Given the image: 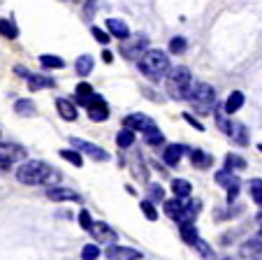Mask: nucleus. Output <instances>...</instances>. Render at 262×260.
Listing matches in <instances>:
<instances>
[{
	"label": "nucleus",
	"instance_id": "obj_3",
	"mask_svg": "<svg viewBox=\"0 0 262 260\" xmlns=\"http://www.w3.org/2000/svg\"><path fill=\"white\" fill-rule=\"evenodd\" d=\"M190 86H193V74L188 68L179 65V68H172L167 72V93L174 100H188Z\"/></svg>",
	"mask_w": 262,
	"mask_h": 260
},
{
	"label": "nucleus",
	"instance_id": "obj_26",
	"mask_svg": "<svg viewBox=\"0 0 262 260\" xmlns=\"http://www.w3.org/2000/svg\"><path fill=\"white\" fill-rule=\"evenodd\" d=\"M172 193L177 197H190L193 186H190V182H186V179H174L172 182Z\"/></svg>",
	"mask_w": 262,
	"mask_h": 260
},
{
	"label": "nucleus",
	"instance_id": "obj_11",
	"mask_svg": "<svg viewBox=\"0 0 262 260\" xmlns=\"http://www.w3.org/2000/svg\"><path fill=\"white\" fill-rule=\"evenodd\" d=\"M107 260H142V253L135 249H128V246H119L112 244L107 251H104Z\"/></svg>",
	"mask_w": 262,
	"mask_h": 260
},
{
	"label": "nucleus",
	"instance_id": "obj_24",
	"mask_svg": "<svg viewBox=\"0 0 262 260\" xmlns=\"http://www.w3.org/2000/svg\"><path fill=\"white\" fill-rule=\"evenodd\" d=\"M213 118H216V126L221 128V133H225V135H232V130H234V123L230 121L228 116H225V109H218V112H213Z\"/></svg>",
	"mask_w": 262,
	"mask_h": 260
},
{
	"label": "nucleus",
	"instance_id": "obj_40",
	"mask_svg": "<svg viewBox=\"0 0 262 260\" xmlns=\"http://www.w3.org/2000/svg\"><path fill=\"white\" fill-rule=\"evenodd\" d=\"M163 197H165V191L160 184H151V186H148V200L158 202V200H163Z\"/></svg>",
	"mask_w": 262,
	"mask_h": 260
},
{
	"label": "nucleus",
	"instance_id": "obj_16",
	"mask_svg": "<svg viewBox=\"0 0 262 260\" xmlns=\"http://www.w3.org/2000/svg\"><path fill=\"white\" fill-rule=\"evenodd\" d=\"M188 151L186 147H181V144H169L167 149H165V153H163V161H165V165H169V167H177L179 165V161H181V156Z\"/></svg>",
	"mask_w": 262,
	"mask_h": 260
},
{
	"label": "nucleus",
	"instance_id": "obj_33",
	"mask_svg": "<svg viewBox=\"0 0 262 260\" xmlns=\"http://www.w3.org/2000/svg\"><path fill=\"white\" fill-rule=\"evenodd\" d=\"M248 191H251L253 202L262 207V179H251L248 182Z\"/></svg>",
	"mask_w": 262,
	"mask_h": 260
},
{
	"label": "nucleus",
	"instance_id": "obj_18",
	"mask_svg": "<svg viewBox=\"0 0 262 260\" xmlns=\"http://www.w3.org/2000/svg\"><path fill=\"white\" fill-rule=\"evenodd\" d=\"M244 103H246V98H244L242 91H232V93L228 95V100L223 103V109H225V114H234L244 107Z\"/></svg>",
	"mask_w": 262,
	"mask_h": 260
},
{
	"label": "nucleus",
	"instance_id": "obj_29",
	"mask_svg": "<svg viewBox=\"0 0 262 260\" xmlns=\"http://www.w3.org/2000/svg\"><path fill=\"white\" fill-rule=\"evenodd\" d=\"M40 63H42V68H49V70L65 68V61L60 58V56H54V54H42L40 56Z\"/></svg>",
	"mask_w": 262,
	"mask_h": 260
},
{
	"label": "nucleus",
	"instance_id": "obj_46",
	"mask_svg": "<svg viewBox=\"0 0 262 260\" xmlns=\"http://www.w3.org/2000/svg\"><path fill=\"white\" fill-rule=\"evenodd\" d=\"M251 260H262V251H260V253H255V255H253Z\"/></svg>",
	"mask_w": 262,
	"mask_h": 260
},
{
	"label": "nucleus",
	"instance_id": "obj_4",
	"mask_svg": "<svg viewBox=\"0 0 262 260\" xmlns=\"http://www.w3.org/2000/svg\"><path fill=\"white\" fill-rule=\"evenodd\" d=\"M188 100L198 107L200 114H209V109L216 103V91H213V86H209V84H204V82H193Z\"/></svg>",
	"mask_w": 262,
	"mask_h": 260
},
{
	"label": "nucleus",
	"instance_id": "obj_37",
	"mask_svg": "<svg viewBox=\"0 0 262 260\" xmlns=\"http://www.w3.org/2000/svg\"><path fill=\"white\" fill-rule=\"evenodd\" d=\"M100 258V246L98 244H86L81 249V260H98Z\"/></svg>",
	"mask_w": 262,
	"mask_h": 260
},
{
	"label": "nucleus",
	"instance_id": "obj_17",
	"mask_svg": "<svg viewBox=\"0 0 262 260\" xmlns=\"http://www.w3.org/2000/svg\"><path fill=\"white\" fill-rule=\"evenodd\" d=\"M107 30H109V35L116 39L130 37V28L125 26V21H121V19H107Z\"/></svg>",
	"mask_w": 262,
	"mask_h": 260
},
{
	"label": "nucleus",
	"instance_id": "obj_31",
	"mask_svg": "<svg viewBox=\"0 0 262 260\" xmlns=\"http://www.w3.org/2000/svg\"><path fill=\"white\" fill-rule=\"evenodd\" d=\"M60 158H65L68 163H72L74 167H81V165H84V158H81L79 149H63V151H60Z\"/></svg>",
	"mask_w": 262,
	"mask_h": 260
},
{
	"label": "nucleus",
	"instance_id": "obj_34",
	"mask_svg": "<svg viewBox=\"0 0 262 260\" xmlns=\"http://www.w3.org/2000/svg\"><path fill=\"white\" fill-rule=\"evenodd\" d=\"M230 137H232L237 144H248V130H246V126H242V123H234V130H232V135H230Z\"/></svg>",
	"mask_w": 262,
	"mask_h": 260
},
{
	"label": "nucleus",
	"instance_id": "obj_13",
	"mask_svg": "<svg viewBox=\"0 0 262 260\" xmlns=\"http://www.w3.org/2000/svg\"><path fill=\"white\" fill-rule=\"evenodd\" d=\"M47 197L49 200H54V202H81V197H79V193H74V191H70V188H63V186H54V188H49L47 191Z\"/></svg>",
	"mask_w": 262,
	"mask_h": 260
},
{
	"label": "nucleus",
	"instance_id": "obj_48",
	"mask_svg": "<svg viewBox=\"0 0 262 260\" xmlns=\"http://www.w3.org/2000/svg\"><path fill=\"white\" fill-rule=\"evenodd\" d=\"M257 149H260V151H262V144H257Z\"/></svg>",
	"mask_w": 262,
	"mask_h": 260
},
{
	"label": "nucleus",
	"instance_id": "obj_42",
	"mask_svg": "<svg viewBox=\"0 0 262 260\" xmlns=\"http://www.w3.org/2000/svg\"><path fill=\"white\" fill-rule=\"evenodd\" d=\"M91 33H93V37L98 39L100 45H109V35L104 33V30H100L98 26H93V28H91Z\"/></svg>",
	"mask_w": 262,
	"mask_h": 260
},
{
	"label": "nucleus",
	"instance_id": "obj_49",
	"mask_svg": "<svg viewBox=\"0 0 262 260\" xmlns=\"http://www.w3.org/2000/svg\"><path fill=\"white\" fill-rule=\"evenodd\" d=\"M260 237H262V228H260Z\"/></svg>",
	"mask_w": 262,
	"mask_h": 260
},
{
	"label": "nucleus",
	"instance_id": "obj_15",
	"mask_svg": "<svg viewBox=\"0 0 262 260\" xmlns=\"http://www.w3.org/2000/svg\"><path fill=\"white\" fill-rule=\"evenodd\" d=\"M188 156H190L193 167H198V170H207V167H211V163H213L211 153L202 151V149H188Z\"/></svg>",
	"mask_w": 262,
	"mask_h": 260
},
{
	"label": "nucleus",
	"instance_id": "obj_9",
	"mask_svg": "<svg viewBox=\"0 0 262 260\" xmlns=\"http://www.w3.org/2000/svg\"><path fill=\"white\" fill-rule=\"evenodd\" d=\"M123 126L125 128H133V130H139V133H151V130H156V121L151 116H146V114H130V116L123 118Z\"/></svg>",
	"mask_w": 262,
	"mask_h": 260
},
{
	"label": "nucleus",
	"instance_id": "obj_45",
	"mask_svg": "<svg viewBox=\"0 0 262 260\" xmlns=\"http://www.w3.org/2000/svg\"><path fill=\"white\" fill-rule=\"evenodd\" d=\"M102 61H104V63H112V61H114V54L104 49V51H102Z\"/></svg>",
	"mask_w": 262,
	"mask_h": 260
},
{
	"label": "nucleus",
	"instance_id": "obj_23",
	"mask_svg": "<svg viewBox=\"0 0 262 260\" xmlns=\"http://www.w3.org/2000/svg\"><path fill=\"white\" fill-rule=\"evenodd\" d=\"M93 65H95L93 56L84 54V56H79V58H77V63H74V70H77V74H79V77H89L91 70H93Z\"/></svg>",
	"mask_w": 262,
	"mask_h": 260
},
{
	"label": "nucleus",
	"instance_id": "obj_10",
	"mask_svg": "<svg viewBox=\"0 0 262 260\" xmlns=\"http://www.w3.org/2000/svg\"><path fill=\"white\" fill-rule=\"evenodd\" d=\"M70 144H72L74 149H79L81 153H86V156H91L93 161H109V153L104 151V149H100L98 144H91V142H86V139H79V137H72L70 139Z\"/></svg>",
	"mask_w": 262,
	"mask_h": 260
},
{
	"label": "nucleus",
	"instance_id": "obj_39",
	"mask_svg": "<svg viewBox=\"0 0 262 260\" xmlns=\"http://www.w3.org/2000/svg\"><path fill=\"white\" fill-rule=\"evenodd\" d=\"M163 142H165V135L160 133L158 128H156V130H151V133H146V144H148V147H160Z\"/></svg>",
	"mask_w": 262,
	"mask_h": 260
},
{
	"label": "nucleus",
	"instance_id": "obj_6",
	"mask_svg": "<svg viewBox=\"0 0 262 260\" xmlns=\"http://www.w3.org/2000/svg\"><path fill=\"white\" fill-rule=\"evenodd\" d=\"M146 49H148V39L144 37V35H137V37H133V39H125L123 45H121V54H123L128 61H139Z\"/></svg>",
	"mask_w": 262,
	"mask_h": 260
},
{
	"label": "nucleus",
	"instance_id": "obj_38",
	"mask_svg": "<svg viewBox=\"0 0 262 260\" xmlns=\"http://www.w3.org/2000/svg\"><path fill=\"white\" fill-rule=\"evenodd\" d=\"M142 211H144V216H146L148 221H156L158 218V209L154 207V200H142Z\"/></svg>",
	"mask_w": 262,
	"mask_h": 260
},
{
	"label": "nucleus",
	"instance_id": "obj_50",
	"mask_svg": "<svg viewBox=\"0 0 262 260\" xmlns=\"http://www.w3.org/2000/svg\"><path fill=\"white\" fill-rule=\"evenodd\" d=\"M225 260H230V258H225Z\"/></svg>",
	"mask_w": 262,
	"mask_h": 260
},
{
	"label": "nucleus",
	"instance_id": "obj_41",
	"mask_svg": "<svg viewBox=\"0 0 262 260\" xmlns=\"http://www.w3.org/2000/svg\"><path fill=\"white\" fill-rule=\"evenodd\" d=\"M93 223H95V221H93V218H91V214H89V211H86V209H81V211H79V226L84 228L86 232H89L91 228H93Z\"/></svg>",
	"mask_w": 262,
	"mask_h": 260
},
{
	"label": "nucleus",
	"instance_id": "obj_19",
	"mask_svg": "<svg viewBox=\"0 0 262 260\" xmlns=\"http://www.w3.org/2000/svg\"><path fill=\"white\" fill-rule=\"evenodd\" d=\"M183 207H186V202H183V197H177V195H174V200H165L163 209H165V214H167L169 218H174V221H179V216L183 214Z\"/></svg>",
	"mask_w": 262,
	"mask_h": 260
},
{
	"label": "nucleus",
	"instance_id": "obj_21",
	"mask_svg": "<svg viewBox=\"0 0 262 260\" xmlns=\"http://www.w3.org/2000/svg\"><path fill=\"white\" fill-rule=\"evenodd\" d=\"M200 214V202L198 200H190L186 202V207H183V214L179 216V226H183V223H193L195 221V216Z\"/></svg>",
	"mask_w": 262,
	"mask_h": 260
},
{
	"label": "nucleus",
	"instance_id": "obj_1",
	"mask_svg": "<svg viewBox=\"0 0 262 260\" xmlns=\"http://www.w3.org/2000/svg\"><path fill=\"white\" fill-rule=\"evenodd\" d=\"M16 179L24 186H40V184H47V182H56L58 174L42 161H26L16 170Z\"/></svg>",
	"mask_w": 262,
	"mask_h": 260
},
{
	"label": "nucleus",
	"instance_id": "obj_47",
	"mask_svg": "<svg viewBox=\"0 0 262 260\" xmlns=\"http://www.w3.org/2000/svg\"><path fill=\"white\" fill-rule=\"evenodd\" d=\"M257 223H262V211H260V214H257Z\"/></svg>",
	"mask_w": 262,
	"mask_h": 260
},
{
	"label": "nucleus",
	"instance_id": "obj_30",
	"mask_svg": "<svg viewBox=\"0 0 262 260\" xmlns=\"http://www.w3.org/2000/svg\"><path fill=\"white\" fill-rule=\"evenodd\" d=\"M116 144H119L121 149H130L135 144V130L133 128H123L119 135H116Z\"/></svg>",
	"mask_w": 262,
	"mask_h": 260
},
{
	"label": "nucleus",
	"instance_id": "obj_5",
	"mask_svg": "<svg viewBox=\"0 0 262 260\" xmlns=\"http://www.w3.org/2000/svg\"><path fill=\"white\" fill-rule=\"evenodd\" d=\"M216 184L218 186H223L225 191H228V202H234V197L239 195V191H242V179L234 174L232 170H221L216 172Z\"/></svg>",
	"mask_w": 262,
	"mask_h": 260
},
{
	"label": "nucleus",
	"instance_id": "obj_8",
	"mask_svg": "<svg viewBox=\"0 0 262 260\" xmlns=\"http://www.w3.org/2000/svg\"><path fill=\"white\" fill-rule=\"evenodd\" d=\"M91 237H93L98 244H114V242H119V235H116V230L109 223L104 221H95L93 228H91Z\"/></svg>",
	"mask_w": 262,
	"mask_h": 260
},
{
	"label": "nucleus",
	"instance_id": "obj_7",
	"mask_svg": "<svg viewBox=\"0 0 262 260\" xmlns=\"http://www.w3.org/2000/svg\"><path fill=\"white\" fill-rule=\"evenodd\" d=\"M19 161H26V149L24 147L12 144V142H0V165L7 170V165L19 163Z\"/></svg>",
	"mask_w": 262,
	"mask_h": 260
},
{
	"label": "nucleus",
	"instance_id": "obj_35",
	"mask_svg": "<svg viewBox=\"0 0 262 260\" xmlns=\"http://www.w3.org/2000/svg\"><path fill=\"white\" fill-rule=\"evenodd\" d=\"M193 249L198 251V253L202 255V258H207V260H213V249H211V246L207 244V242L202 239V237H200V239H198V242H195V244H193Z\"/></svg>",
	"mask_w": 262,
	"mask_h": 260
},
{
	"label": "nucleus",
	"instance_id": "obj_28",
	"mask_svg": "<svg viewBox=\"0 0 262 260\" xmlns=\"http://www.w3.org/2000/svg\"><path fill=\"white\" fill-rule=\"evenodd\" d=\"M0 35L7 39H16L19 37V28L14 26L12 19H0Z\"/></svg>",
	"mask_w": 262,
	"mask_h": 260
},
{
	"label": "nucleus",
	"instance_id": "obj_14",
	"mask_svg": "<svg viewBox=\"0 0 262 260\" xmlns=\"http://www.w3.org/2000/svg\"><path fill=\"white\" fill-rule=\"evenodd\" d=\"M95 95H98V93L93 91V86H91V84H86V82L77 84V89H74V100H77L81 107H89L91 100H93Z\"/></svg>",
	"mask_w": 262,
	"mask_h": 260
},
{
	"label": "nucleus",
	"instance_id": "obj_36",
	"mask_svg": "<svg viewBox=\"0 0 262 260\" xmlns=\"http://www.w3.org/2000/svg\"><path fill=\"white\" fill-rule=\"evenodd\" d=\"M186 49H188L186 37H172L169 39V51H172V54H183Z\"/></svg>",
	"mask_w": 262,
	"mask_h": 260
},
{
	"label": "nucleus",
	"instance_id": "obj_20",
	"mask_svg": "<svg viewBox=\"0 0 262 260\" xmlns=\"http://www.w3.org/2000/svg\"><path fill=\"white\" fill-rule=\"evenodd\" d=\"M54 84H56V82H54L51 77H47V74H33V72H30V77H28V89H30V91L51 89Z\"/></svg>",
	"mask_w": 262,
	"mask_h": 260
},
{
	"label": "nucleus",
	"instance_id": "obj_32",
	"mask_svg": "<svg viewBox=\"0 0 262 260\" xmlns=\"http://www.w3.org/2000/svg\"><path fill=\"white\" fill-rule=\"evenodd\" d=\"M14 112L21 114V116H35L33 100H16V103H14Z\"/></svg>",
	"mask_w": 262,
	"mask_h": 260
},
{
	"label": "nucleus",
	"instance_id": "obj_27",
	"mask_svg": "<svg viewBox=\"0 0 262 260\" xmlns=\"http://www.w3.org/2000/svg\"><path fill=\"white\" fill-rule=\"evenodd\" d=\"M225 170H232V172H239V170H246V158L237 156V153H228L225 156Z\"/></svg>",
	"mask_w": 262,
	"mask_h": 260
},
{
	"label": "nucleus",
	"instance_id": "obj_44",
	"mask_svg": "<svg viewBox=\"0 0 262 260\" xmlns=\"http://www.w3.org/2000/svg\"><path fill=\"white\" fill-rule=\"evenodd\" d=\"M14 72L19 74V77H26V79L30 77V72H28V70H26V68H21V65H16V68H14Z\"/></svg>",
	"mask_w": 262,
	"mask_h": 260
},
{
	"label": "nucleus",
	"instance_id": "obj_25",
	"mask_svg": "<svg viewBox=\"0 0 262 260\" xmlns=\"http://www.w3.org/2000/svg\"><path fill=\"white\" fill-rule=\"evenodd\" d=\"M262 251V237H255V239H248L246 244L239 249V253L244 255V258H253L255 253H260Z\"/></svg>",
	"mask_w": 262,
	"mask_h": 260
},
{
	"label": "nucleus",
	"instance_id": "obj_43",
	"mask_svg": "<svg viewBox=\"0 0 262 260\" xmlns=\"http://www.w3.org/2000/svg\"><path fill=\"white\" fill-rule=\"evenodd\" d=\"M183 121H186V123H190V126H193L195 130H204V126H202V123H200L198 118H195L190 112H186V114H183Z\"/></svg>",
	"mask_w": 262,
	"mask_h": 260
},
{
	"label": "nucleus",
	"instance_id": "obj_22",
	"mask_svg": "<svg viewBox=\"0 0 262 260\" xmlns=\"http://www.w3.org/2000/svg\"><path fill=\"white\" fill-rule=\"evenodd\" d=\"M56 109H58V114L65 121H74V118H77V107H74V103H70V100H65V98L56 100Z\"/></svg>",
	"mask_w": 262,
	"mask_h": 260
},
{
	"label": "nucleus",
	"instance_id": "obj_2",
	"mask_svg": "<svg viewBox=\"0 0 262 260\" xmlns=\"http://www.w3.org/2000/svg\"><path fill=\"white\" fill-rule=\"evenodd\" d=\"M137 68L151 82H160L169 72V56L160 49H146L142 58L137 61Z\"/></svg>",
	"mask_w": 262,
	"mask_h": 260
},
{
	"label": "nucleus",
	"instance_id": "obj_12",
	"mask_svg": "<svg viewBox=\"0 0 262 260\" xmlns=\"http://www.w3.org/2000/svg\"><path fill=\"white\" fill-rule=\"evenodd\" d=\"M86 112H89L91 121H107L109 118V107L102 100V95H95V98L91 100V105L86 107Z\"/></svg>",
	"mask_w": 262,
	"mask_h": 260
}]
</instances>
